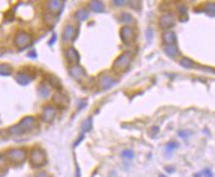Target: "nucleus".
I'll return each instance as SVG.
<instances>
[{
  "mask_svg": "<svg viewBox=\"0 0 215 177\" xmlns=\"http://www.w3.org/2000/svg\"><path fill=\"white\" fill-rule=\"evenodd\" d=\"M159 26L161 29L163 30H168L170 28L174 27L175 25V18L172 13H164L159 17Z\"/></svg>",
  "mask_w": 215,
  "mask_h": 177,
  "instance_id": "1",
  "label": "nucleus"
},
{
  "mask_svg": "<svg viewBox=\"0 0 215 177\" xmlns=\"http://www.w3.org/2000/svg\"><path fill=\"white\" fill-rule=\"evenodd\" d=\"M129 64V57L128 54H124L122 56H120L115 62V68L119 71H124L128 68Z\"/></svg>",
  "mask_w": 215,
  "mask_h": 177,
  "instance_id": "2",
  "label": "nucleus"
},
{
  "mask_svg": "<svg viewBox=\"0 0 215 177\" xmlns=\"http://www.w3.org/2000/svg\"><path fill=\"white\" fill-rule=\"evenodd\" d=\"M163 52L165 53V55L171 59H175L180 55V51H179L176 44H173V45H165V47L163 48Z\"/></svg>",
  "mask_w": 215,
  "mask_h": 177,
  "instance_id": "3",
  "label": "nucleus"
},
{
  "mask_svg": "<svg viewBox=\"0 0 215 177\" xmlns=\"http://www.w3.org/2000/svg\"><path fill=\"white\" fill-rule=\"evenodd\" d=\"M162 41L165 45H173V44H176L177 42L176 34L174 33L173 31H170V30L165 31L162 34Z\"/></svg>",
  "mask_w": 215,
  "mask_h": 177,
  "instance_id": "4",
  "label": "nucleus"
},
{
  "mask_svg": "<svg viewBox=\"0 0 215 177\" xmlns=\"http://www.w3.org/2000/svg\"><path fill=\"white\" fill-rule=\"evenodd\" d=\"M133 30L129 27V26H124V27L122 28V30H120V36H122V39L123 41L128 43L133 38Z\"/></svg>",
  "mask_w": 215,
  "mask_h": 177,
  "instance_id": "5",
  "label": "nucleus"
},
{
  "mask_svg": "<svg viewBox=\"0 0 215 177\" xmlns=\"http://www.w3.org/2000/svg\"><path fill=\"white\" fill-rule=\"evenodd\" d=\"M178 11V18L180 22H186L188 20V15H187V7L184 4H179L177 7Z\"/></svg>",
  "mask_w": 215,
  "mask_h": 177,
  "instance_id": "6",
  "label": "nucleus"
},
{
  "mask_svg": "<svg viewBox=\"0 0 215 177\" xmlns=\"http://www.w3.org/2000/svg\"><path fill=\"white\" fill-rule=\"evenodd\" d=\"M203 12L206 13V15L214 18L215 17V2H207L203 6Z\"/></svg>",
  "mask_w": 215,
  "mask_h": 177,
  "instance_id": "7",
  "label": "nucleus"
},
{
  "mask_svg": "<svg viewBox=\"0 0 215 177\" xmlns=\"http://www.w3.org/2000/svg\"><path fill=\"white\" fill-rule=\"evenodd\" d=\"M179 65L180 67L184 68V69H192L195 67V63L191 59L187 58V57H183V58L179 62Z\"/></svg>",
  "mask_w": 215,
  "mask_h": 177,
  "instance_id": "8",
  "label": "nucleus"
},
{
  "mask_svg": "<svg viewBox=\"0 0 215 177\" xmlns=\"http://www.w3.org/2000/svg\"><path fill=\"white\" fill-rule=\"evenodd\" d=\"M91 7L94 10L97 12H102L104 9V6H103V3L100 1H95V2H91Z\"/></svg>",
  "mask_w": 215,
  "mask_h": 177,
  "instance_id": "9",
  "label": "nucleus"
},
{
  "mask_svg": "<svg viewBox=\"0 0 215 177\" xmlns=\"http://www.w3.org/2000/svg\"><path fill=\"white\" fill-rule=\"evenodd\" d=\"M112 83H113V81H112V79L108 78V77L103 78L102 81H101V84H102V86H103V88H107L111 87Z\"/></svg>",
  "mask_w": 215,
  "mask_h": 177,
  "instance_id": "10",
  "label": "nucleus"
},
{
  "mask_svg": "<svg viewBox=\"0 0 215 177\" xmlns=\"http://www.w3.org/2000/svg\"><path fill=\"white\" fill-rule=\"evenodd\" d=\"M178 147V143L176 141H169L168 143H167V151H172V150H175Z\"/></svg>",
  "mask_w": 215,
  "mask_h": 177,
  "instance_id": "11",
  "label": "nucleus"
},
{
  "mask_svg": "<svg viewBox=\"0 0 215 177\" xmlns=\"http://www.w3.org/2000/svg\"><path fill=\"white\" fill-rule=\"evenodd\" d=\"M191 134V132L190 131H188V130H179L178 131V135L180 136L181 138H183V139H186V138H188V136H189Z\"/></svg>",
  "mask_w": 215,
  "mask_h": 177,
  "instance_id": "12",
  "label": "nucleus"
},
{
  "mask_svg": "<svg viewBox=\"0 0 215 177\" xmlns=\"http://www.w3.org/2000/svg\"><path fill=\"white\" fill-rule=\"evenodd\" d=\"M201 175H203L204 177H213L212 171L209 169V168H205L202 171H201Z\"/></svg>",
  "mask_w": 215,
  "mask_h": 177,
  "instance_id": "13",
  "label": "nucleus"
},
{
  "mask_svg": "<svg viewBox=\"0 0 215 177\" xmlns=\"http://www.w3.org/2000/svg\"><path fill=\"white\" fill-rule=\"evenodd\" d=\"M78 15H79V17L82 20H84V19H86L87 18V16H88V13L86 12V11H84V10H80L79 12H78Z\"/></svg>",
  "mask_w": 215,
  "mask_h": 177,
  "instance_id": "14",
  "label": "nucleus"
},
{
  "mask_svg": "<svg viewBox=\"0 0 215 177\" xmlns=\"http://www.w3.org/2000/svg\"><path fill=\"white\" fill-rule=\"evenodd\" d=\"M123 156L129 157V158H133V153L132 151H129V150H125V151L123 152Z\"/></svg>",
  "mask_w": 215,
  "mask_h": 177,
  "instance_id": "15",
  "label": "nucleus"
},
{
  "mask_svg": "<svg viewBox=\"0 0 215 177\" xmlns=\"http://www.w3.org/2000/svg\"><path fill=\"white\" fill-rule=\"evenodd\" d=\"M90 126H91V119H90V121L88 119L87 121H85L84 126H83V128H84V130H86V131H88L89 128H90Z\"/></svg>",
  "mask_w": 215,
  "mask_h": 177,
  "instance_id": "16",
  "label": "nucleus"
},
{
  "mask_svg": "<svg viewBox=\"0 0 215 177\" xmlns=\"http://www.w3.org/2000/svg\"><path fill=\"white\" fill-rule=\"evenodd\" d=\"M152 34H154V30L151 28L147 29V39H149V41H150V39H152V36H154Z\"/></svg>",
  "mask_w": 215,
  "mask_h": 177,
  "instance_id": "17",
  "label": "nucleus"
},
{
  "mask_svg": "<svg viewBox=\"0 0 215 177\" xmlns=\"http://www.w3.org/2000/svg\"><path fill=\"white\" fill-rule=\"evenodd\" d=\"M151 130H152V132H154V134H152V136H154L155 134H158L159 127H158V126H154V127H151Z\"/></svg>",
  "mask_w": 215,
  "mask_h": 177,
  "instance_id": "18",
  "label": "nucleus"
},
{
  "mask_svg": "<svg viewBox=\"0 0 215 177\" xmlns=\"http://www.w3.org/2000/svg\"><path fill=\"white\" fill-rule=\"evenodd\" d=\"M194 177H201V173H196L194 175Z\"/></svg>",
  "mask_w": 215,
  "mask_h": 177,
  "instance_id": "19",
  "label": "nucleus"
},
{
  "mask_svg": "<svg viewBox=\"0 0 215 177\" xmlns=\"http://www.w3.org/2000/svg\"><path fill=\"white\" fill-rule=\"evenodd\" d=\"M158 177H167V176H165V175H163V174H160Z\"/></svg>",
  "mask_w": 215,
  "mask_h": 177,
  "instance_id": "20",
  "label": "nucleus"
}]
</instances>
